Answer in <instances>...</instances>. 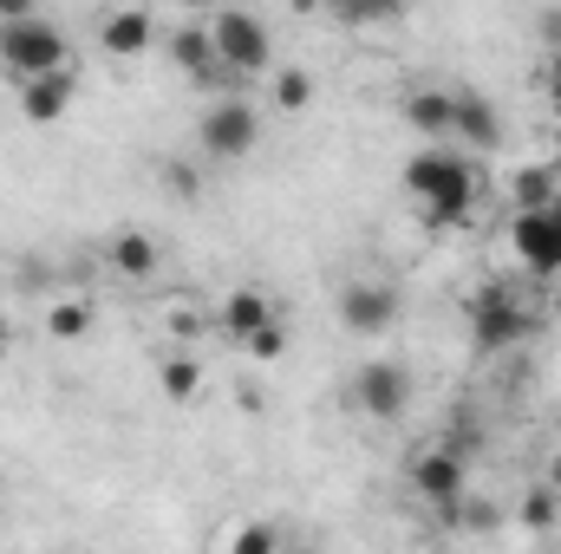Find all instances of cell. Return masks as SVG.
<instances>
[{
  "mask_svg": "<svg viewBox=\"0 0 561 554\" xmlns=\"http://www.w3.org/2000/svg\"><path fill=\"white\" fill-rule=\"evenodd\" d=\"M150 39H157V26H150V13H144V7H112V13H105V26H99V46H105L112 59H138Z\"/></svg>",
  "mask_w": 561,
  "mask_h": 554,
  "instance_id": "obj_15",
  "label": "cell"
},
{
  "mask_svg": "<svg viewBox=\"0 0 561 554\" xmlns=\"http://www.w3.org/2000/svg\"><path fill=\"white\" fill-rule=\"evenodd\" d=\"M450 118H457V85H412L405 92V125L419 138H450Z\"/></svg>",
  "mask_w": 561,
  "mask_h": 554,
  "instance_id": "obj_13",
  "label": "cell"
},
{
  "mask_svg": "<svg viewBox=\"0 0 561 554\" xmlns=\"http://www.w3.org/2000/svg\"><path fill=\"white\" fill-rule=\"evenodd\" d=\"M477 189H483L477 163H470L463 150H450V143H424L419 157L405 163V196L419 203V216L431 222V229H457V222H470Z\"/></svg>",
  "mask_w": 561,
  "mask_h": 554,
  "instance_id": "obj_1",
  "label": "cell"
},
{
  "mask_svg": "<svg viewBox=\"0 0 561 554\" xmlns=\"http://www.w3.org/2000/svg\"><path fill=\"white\" fill-rule=\"evenodd\" d=\"M26 13H33V0H0V26L7 20H26Z\"/></svg>",
  "mask_w": 561,
  "mask_h": 554,
  "instance_id": "obj_29",
  "label": "cell"
},
{
  "mask_svg": "<svg viewBox=\"0 0 561 554\" xmlns=\"http://www.w3.org/2000/svg\"><path fill=\"white\" fill-rule=\"evenodd\" d=\"M46 333H53L59 346L85 339V333H92V307H85V300H53V307H46Z\"/></svg>",
  "mask_w": 561,
  "mask_h": 554,
  "instance_id": "obj_19",
  "label": "cell"
},
{
  "mask_svg": "<svg viewBox=\"0 0 561 554\" xmlns=\"http://www.w3.org/2000/svg\"><path fill=\"white\" fill-rule=\"evenodd\" d=\"M536 333V313L523 307V293L516 287H477V300H470V346L477 353H510V346H523Z\"/></svg>",
  "mask_w": 561,
  "mask_h": 554,
  "instance_id": "obj_3",
  "label": "cell"
},
{
  "mask_svg": "<svg viewBox=\"0 0 561 554\" xmlns=\"http://www.w3.org/2000/svg\"><path fill=\"white\" fill-rule=\"evenodd\" d=\"M549 209H556V216H561V189H556V203H549Z\"/></svg>",
  "mask_w": 561,
  "mask_h": 554,
  "instance_id": "obj_32",
  "label": "cell"
},
{
  "mask_svg": "<svg viewBox=\"0 0 561 554\" xmlns=\"http://www.w3.org/2000/svg\"><path fill=\"white\" fill-rule=\"evenodd\" d=\"M450 138L470 143V150H496V143H503V112H496L477 85H457V118H450Z\"/></svg>",
  "mask_w": 561,
  "mask_h": 554,
  "instance_id": "obj_12",
  "label": "cell"
},
{
  "mask_svg": "<svg viewBox=\"0 0 561 554\" xmlns=\"http://www.w3.org/2000/svg\"><path fill=\"white\" fill-rule=\"evenodd\" d=\"M346 399H353L359 417L392 424V417H405V405H412V366H405V359H366V366L353 372Z\"/></svg>",
  "mask_w": 561,
  "mask_h": 554,
  "instance_id": "obj_6",
  "label": "cell"
},
{
  "mask_svg": "<svg viewBox=\"0 0 561 554\" xmlns=\"http://www.w3.org/2000/svg\"><path fill=\"white\" fill-rule=\"evenodd\" d=\"M163 53H170V66H176L183 79H196L203 92H229V85H236V79H229V66L216 59V39H209V26H203V20L176 26V33L163 39Z\"/></svg>",
  "mask_w": 561,
  "mask_h": 554,
  "instance_id": "obj_9",
  "label": "cell"
},
{
  "mask_svg": "<svg viewBox=\"0 0 561 554\" xmlns=\"http://www.w3.org/2000/svg\"><path fill=\"white\" fill-rule=\"evenodd\" d=\"M412 489H419L424 503H437V509H457L463 503V489H470V450H457V443H424L419 463H412Z\"/></svg>",
  "mask_w": 561,
  "mask_h": 554,
  "instance_id": "obj_7",
  "label": "cell"
},
{
  "mask_svg": "<svg viewBox=\"0 0 561 554\" xmlns=\"http://www.w3.org/2000/svg\"><path fill=\"white\" fill-rule=\"evenodd\" d=\"M157 385H163V399H176V405H190L196 392H203V366L196 359H163V372H157Z\"/></svg>",
  "mask_w": 561,
  "mask_h": 554,
  "instance_id": "obj_20",
  "label": "cell"
},
{
  "mask_svg": "<svg viewBox=\"0 0 561 554\" xmlns=\"http://www.w3.org/2000/svg\"><path fill=\"white\" fill-rule=\"evenodd\" d=\"M105 255H112V268H118L125 280H150V275H157V242H150L144 229L112 235V249H105Z\"/></svg>",
  "mask_w": 561,
  "mask_h": 554,
  "instance_id": "obj_16",
  "label": "cell"
},
{
  "mask_svg": "<svg viewBox=\"0 0 561 554\" xmlns=\"http://www.w3.org/2000/svg\"><path fill=\"white\" fill-rule=\"evenodd\" d=\"M556 189H561L556 163H529V170H516V183H510L516 209H542V203H556Z\"/></svg>",
  "mask_w": 561,
  "mask_h": 554,
  "instance_id": "obj_18",
  "label": "cell"
},
{
  "mask_svg": "<svg viewBox=\"0 0 561 554\" xmlns=\"http://www.w3.org/2000/svg\"><path fill=\"white\" fill-rule=\"evenodd\" d=\"M561 522V496L549 489V483H536L529 496H523V529H536V535H549Z\"/></svg>",
  "mask_w": 561,
  "mask_h": 554,
  "instance_id": "obj_22",
  "label": "cell"
},
{
  "mask_svg": "<svg viewBox=\"0 0 561 554\" xmlns=\"http://www.w3.org/2000/svg\"><path fill=\"white\" fill-rule=\"evenodd\" d=\"M536 39H542V53H561V7L536 13Z\"/></svg>",
  "mask_w": 561,
  "mask_h": 554,
  "instance_id": "obj_25",
  "label": "cell"
},
{
  "mask_svg": "<svg viewBox=\"0 0 561 554\" xmlns=\"http://www.w3.org/2000/svg\"><path fill=\"white\" fill-rule=\"evenodd\" d=\"M13 92H20V118H26V125H59V118L72 112V99H79V66L66 59V66H53V72L20 79Z\"/></svg>",
  "mask_w": 561,
  "mask_h": 554,
  "instance_id": "obj_10",
  "label": "cell"
},
{
  "mask_svg": "<svg viewBox=\"0 0 561 554\" xmlns=\"http://www.w3.org/2000/svg\"><path fill=\"white\" fill-rule=\"evenodd\" d=\"M510 242H516V262L529 268V275H561V216L542 203V209H516V222H510Z\"/></svg>",
  "mask_w": 561,
  "mask_h": 554,
  "instance_id": "obj_8",
  "label": "cell"
},
{
  "mask_svg": "<svg viewBox=\"0 0 561 554\" xmlns=\"http://www.w3.org/2000/svg\"><path fill=\"white\" fill-rule=\"evenodd\" d=\"M280 549V529H242V535H229V554H268Z\"/></svg>",
  "mask_w": 561,
  "mask_h": 554,
  "instance_id": "obj_24",
  "label": "cell"
},
{
  "mask_svg": "<svg viewBox=\"0 0 561 554\" xmlns=\"http://www.w3.org/2000/svg\"><path fill=\"white\" fill-rule=\"evenodd\" d=\"M196 138H203V157H216V163H242V157L262 143V112H255L242 92H222V99H209Z\"/></svg>",
  "mask_w": 561,
  "mask_h": 554,
  "instance_id": "obj_4",
  "label": "cell"
},
{
  "mask_svg": "<svg viewBox=\"0 0 561 554\" xmlns=\"http://www.w3.org/2000/svg\"><path fill=\"white\" fill-rule=\"evenodd\" d=\"M542 92H549V105L561 112V53H549V66H542Z\"/></svg>",
  "mask_w": 561,
  "mask_h": 554,
  "instance_id": "obj_27",
  "label": "cell"
},
{
  "mask_svg": "<svg viewBox=\"0 0 561 554\" xmlns=\"http://www.w3.org/2000/svg\"><path fill=\"white\" fill-rule=\"evenodd\" d=\"M268 320H275V300H268L262 287H236V293L222 300V320H216V326H222V339H229V346H249Z\"/></svg>",
  "mask_w": 561,
  "mask_h": 554,
  "instance_id": "obj_14",
  "label": "cell"
},
{
  "mask_svg": "<svg viewBox=\"0 0 561 554\" xmlns=\"http://www.w3.org/2000/svg\"><path fill=\"white\" fill-rule=\"evenodd\" d=\"M170 333H183V339H190V333H196V313H190V307H170Z\"/></svg>",
  "mask_w": 561,
  "mask_h": 554,
  "instance_id": "obj_28",
  "label": "cell"
},
{
  "mask_svg": "<svg viewBox=\"0 0 561 554\" xmlns=\"http://www.w3.org/2000/svg\"><path fill=\"white\" fill-rule=\"evenodd\" d=\"M268 92H275L280 112H307V105H313V72H300V66H280Z\"/></svg>",
  "mask_w": 561,
  "mask_h": 554,
  "instance_id": "obj_21",
  "label": "cell"
},
{
  "mask_svg": "<svg viewBox=\"0 0 561 554\" xmlns=\"http://www.w3.org/2000/svg\"><path fill=\"white\" fill-rule=\"evenodd\" d=\"M340 320H346V333H359V339H386V333L399 326V293H392L386 280H353V287L340 293Z\"/></svg>",
  "mask_w": 561,
  "mask_h": 554,
  "instance_id": "obj_11",
  "label": "cell"
},
{
  "mask_svg": "<svg viewBox=\"0 0 561 554\" xmlns=\"http://www.w3.org/2000/svg\"><path fill=\"white\" fill-rule=\"evenodd\" d=\"M242 353H249V359H262V366H275L280 353H287V320H268V326H262V333H255V339H249V346H242Z\"/></svg>",
  "mask_w": 561,
  "mask_h": 554,
  "instance_id": "obj_23",
  "label": "cell"
},
{
  "mask_svg": "<svg viewBox=\"0 0 561 554\" xmlns=\"http://www.w3.org/2000/svg\"><path fill=\"white\" fill-rule=\"evenodd\" d=\"M209 39H216V59L229 66V79H262L275 66V39H268L262 13H249V7H216Z\"/></svg>",
  "mask_w": 561,
  "mask_h": 554,
  "instance_id": "obj_2",
  "label": "cell"
},
{
  "mask_svg": "<svg viewBox=\"0 0 561 554\" xmlns=\"http://www.w3.org/2000/svg\"><path fill=\"white\" fill-rule=\"evenodd\" d=\"M0 66H7L13 85L33 79V72H53V66H66V33H59L53 20H39V13L7 20V26H0Z\"/></svg>",
  "mask_w": 561,
  "mask_h": 554,
  "instance_id": "obj_5",
  "label": "cell"
},
{
  "mask_svg": "<svg viewBox=\"0 0 561 554\" xmlns=\"http://www.w3.org/2000/svg\"><path fill=\"white\" fill-rule=\"evenodd\" d=\"M176 7H190V13H209V7H222V0H176Z\"/></svg>",
  "mask_w": 561,
  "mask_h": 554,
  "instance_id": "obj_30",
  "label": "cell"
},
{
  "mask_svg": "<svg viewBox=\"0 0 561 554\" xmlns=\"http://www.w3.org/2000/svg\"><path fill=\"white\" fill-rule=\"evenodd\" d=\"M163 176H170V189H176V196H203V183H196V170H190V163H170Z\"/></svg>",
  "mask_w": 561,
  "mask_h": 554,
  "instance_id": "obj_26",
  "label": "cell"
},
{
  "mask_svg": "<svg viewBox=\"0 0 561 554\" xmlns=\"http://www.w3.org/2000/svg\"><path fill=\"white\" fill-rule=\"evenodd\" d=\"M549 489L561 496V450H556V463H549Z\"/></svg>",
  "mask_w": 561,
  "mask_h": 554,
  "instance_id": "obj_31",
  "label": "cell"
},
{
  "mask_svg": "<svg viewBox=\"0 0 561 554\" xmlns=\"http://www.w3.org/2000/svg\"><path fill=\"white\" fill-rule=\"evenodd\" d=\"M327 13L340 26H392L412 13V0H327Z\"/></svg>",
  "mask_w": 561,
  "mask_h": 554,
  "instance_id": "obj_17",
  "label": "cell"
}]
</instances>
